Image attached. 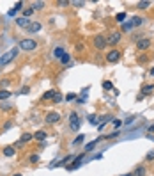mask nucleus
<instances>
[{
  "label": "nucleus",
  "mask_w": 154,
  "mask_h": 176,
  "mask_svg": "<svg viewBox=\"0 0 154 176\" xmlns=\"http://www.w3.org/2000/svg\"><path fill=\"white\" fill-rule=\"evenodd\" d=\"M122 176H133V175L131 173H126V175H122Z\"/></svg>",
  "instance_id": "nucleus-47"
},
{
  "label": "nucleus",
  "mask_w": 154,
  "mask_h": 176,
  "mask_svg": "<svg viewBox=\"0 0 154 176\" xmlns=\"http://www.w3.org/2000/svg\"><path fill=\"white\" fill-rule=\"evenodd\" d=\"M103 89H105V91H110V89H114V84H112L110 80H105V82H103Z\"/></svg>",
  "instance_id": "nucleus-22"
},
{
  "label": "nucleus",
  "mask_w": 154,
  "mask_h": 176,
  "mask_svg": "<svg viewBox=\"0 0 154 176\" xmlns=\"http://www.w3.org/2000/svg\"><path fill=\"white\" fill-rule=\"evenodd\" d=\"M0 109H2L4 112H7V110H11V109H12V105H9V103H4V105H2Z\"/></svg>",
  "instance_id": "nucleus-34"
},
{
  "label": "nucleus",
  "mask_w": 154,
  "mask_h": 176,
  "mask_svg": "<svg viewBox=\"0 0 154 176\" xmlns=\"http://www.w3.org/2000/svg\"><path fill=\"white\" fill-rule=\"evenodd\" d=\"M57 94H59V93H57L55 89H50V91H46V93L43 94V100H44V102H46V100H51V98L55 100V96H57Z\"/></svg>",
  "instance_id": "nucleus-12"
},
{
  "label": "nucleus",
  "mask_w": 154,
  "mask_h": 176,
  "mask_svg": "<svg viewBox=\"0 0 154 176\" xmlns=\"http://www.w3.org/2000/svg\"><path fill=\"white\" fill-rule=\"evenodd\" d=\"M5 157H14L16 155V150L12 148V146H7V148H4V151H2Z\"/></svg>",
  "instance_id": "nucleus-16"
},
{
  "label": "nucleus",
  "mask_w": 154,
  "mask_h": 176,
  "mask_svg": "<svg viewBox=\"0 0 154 176\" xmlns=\"http://www.w3.org/2000/svg\"><path fill=\"white\" fill-rule=\"evenodd\" d=\"M121 32H112L108 37H106V43H110V45H117L119 41H121Z\"/></svg>",
  "instance_id": "nucleus-8"
},
{
  "label": "nucleus",
  "mask_w": 154,
  "mask_h": 176,
  "mask_svg": "<svg viewBox=\"0 0 154 176\" xmlns=\"http://www.w3.org/2000/svg\"><path fill=\"white\" fill-rule=\"evenodd\" d=\"M66 100H67V102H73V100H76V94H74V93H69V94L66 96Z\"/></svg>",
  "instance_id": "nucleus-33"
},
{
  "label": "nucleus",
  "mask_w": 154,
  "mask_h": 176,
  "mask_svg": "<svg viewBox=\"0 0 154 176\" xmlns=\"http://www.w3.org/2000/svg\"><path fill=\"white\" fill-rule=\"evenodd\" d=\"M131 23H133V27H140V25L144 23V20H142L140 16H133V20H131Z\"/></svg>",
  "instance_id": "nucleus-19"
},
{
  "label": "nucleus",
  "mask_w": 154,
  "mask_h": 176,
  "mask_svg": "<svg viewBox=\"0 0 154 176\" xmlns=\"http://www.w3.org/2000/svg\"><path fill=\"white\" fill-rule=\"evenodd\" d=\"M89 121H90L92 125H98V118H96V114H90V116H89Z\"/></svg>",
  "instance_id": "nucleus-31"
},
{
  "label": "nucleus",
  "mask_w": 154,
  "mask_h": 176,
  "mask_svg": "<svg viewBox=\"0 0 154 176\" xmlns=\"http://www.w3.org/2000/svg\"><path fill=\"white\" fill-rule=\"evenodd\" d=\"M85 141V135H78L74 141H73V146H76V144H80V142H83Z\"/></svg>",
  "instance_id": "nucleus-27"
},
{
  "label": "nucleus",
  "mask_w": 154,
  "mask_h": 176,
  "mask_svg": "<svg viewBox=\"0 0 154 176\" xmlns=\"http://www.w3.org/2000/svg\"><path fill=\"white\" fill-rule=\"evenodd\" d=\"M30 93V87L27 85V87H21V91H20V94H28Z\"/></svg>",
  "instance_id": "nucleus-36"
},
{
  "label": "nucleus",
  "mask_w": 154,
  "mask_h": 176,
  "mask_svg": "<svg viewBox=\"0 0 154 176\" xmlns=\"http://www.w3.org/2000/svg\"><path fill=\"white\" fill-rule=\"evenodd\" d=\"M133 28V23L129 21V23H122V32H128V30H131Z\"/></svg>",
  "instance_id": "nucleus-26"
},
{
  "label": "nucleus",
  "mask_w": 154,
  "mask_h": 176,
  "mask_svg": "<svg viewBox=\"0 0 154 176\" xmlns=\"http://www.w3.org/2000/svg\"><path fill=\"white\" fill-rule=\"evenodd\" d=\"M37 48V41L35 39H21L20 41V50H25V52H32Z\"/></svg>",
  "instance_id": "nucleus-2"
},
{
  "label": "nucleus",
  "mask_w": 154,
  "mask_h": 176,
  "mask_svg": "<svg viewBox=\"0 0 154 176\" xmlns=\"http://www.w3.org/2000/svg\"><path fill=\"white\" fill-rule=\"evenodd\" d=\"M46 137H48V134H46L44 130H37V132L34 134V139H35V141H44Z\"/></svg>",
  "instance_id": "nucleus-15"
},
{
  "label": "nucleus",
  "mask_w": 154,
  "mask_h": 176,
  "mask_svg": "<svg viewBox=\"0 0 154 176\" xmlns=\"http://www.w3.org/2000/svg\"><path fill=\"white\" fill-rule=\"evenodd\" d=\"M83 158H85V153H80L78 157H74V160H73V164H71V166H69L67 169H71V171H73V169H78V167L82 166V162H83Z\"/></svg>",
  "instance_id": "nucleus-7"
},
{
  "label": "nucleus",
  "mask_w": 154,
  "mask_h": 176,
  "mask_svg": "<svg viewBox=\"0 0 154 176\" xmlns=\"http://www.w3.org/2000/svg\"><path fill=\"white\" fill-rule=\"evenodd\" d=\"M149 5H151V2H147V0L145 2H138V7L140 9H149Z\"/></svg>",
  "instance_id": "nucleus-29"
},
{
  "label": "nucleus",
  "mask_w": 154,
  "mask_h": 176,
  "mask_svg": "<svg viewBox=\"0 0 154 176\" xmlns=\"http://www.w3.org/2000/svg\"><path fill=\"white\" fill-rule=\"evenodd\" d=\"M44 5H46L44 2H34V4H32V9H34V11H41Z\"/></svg>",
  "instance_id": "nucleus-21"
},
{
  "label": "nucleus",
  "mask_w": 154,
  "mask_h": 176,
  "mask_svg": "<svg viewBox=\"0 0 154 176\" xmlns=\"http://www.w3.org/2000/svg\"><path fill=\"white\" fill-rule=\"evenodd\" d=\"M0 23H2V20H0Z\"/></svg>",
  "instance_id": "nucleus-49"
},
{
  "label": "nucleus",
  "mask_w": 154,
  "mask_h": 176,
  "mask_svg": "<svg viewBox=\"0 0 154 176\" xmlns=\"http://www.w3.org/2000/svg\"><path fill=\"white\" fill-rule=\"evenodd\" d=\"M149 73H151V75L154 77V68H151V71H149Z\"/></svg>",
  "instance_id": "nucleus-46"
},
{
  "label": "nucleus",
  "mask_w": 154,
  "mask_h": 176,
  "mask_svg": "<svg viewBox=\"0 0 154 176\" xmlns=\"http://www.w3.org/2000/svg\"><path fill=\"white\" fill-rule=\"evenodd\" d=\"M16 25H18V27H25V28H27V27L30 25V21H28V18L21 16V18H18V20H16Z\"/></svg>",
  "instance_id": "nucleus-14"
},
{
  "label": "nucleus",
  "mask_w": 154,
  "mask_h": 176,
  "mask_svg": "<svg viewBox=\"0 0 154 176\" xmlns=\"http://www.w3.org/2000/svg\"><path fill=\"white\" fill-rule=\"evenodd\" d=\"M32 139H34V134L25 132V134H21V137H20V144H23V142H30Z\"/></svg>",
  "instance_id": "nucleus-13"
},
{
  "label": "nucleus",
  "mask_w": 154,
  "mask_h": 176,
  "mask_svg": "<svg viewBox=\"0 0 154 176\" xmlns=\"http://www.w3.org/2000/svg\"><path fill=\"white\" fill-rule=\"evenodd\" d=\"M9 98H11V91L2 89V91H0V100H9Z\"/></svg>",
  "instance_id": "nucleus-20"
},
{
  "label": "nucleus",
  "mask_w": 154,
  "mask_h": 176,
  "mask_svg": "<svg viewBox=\"0 0 154 176\" xmlns=\"http://www.w3.org/2000/svg\"><path fill=\"white\" fill-rule=\"evenodd\" d=\"M147 61V57L145 55H142V57H138V62H145Z\"/></svg>",
  "instance_id": "nucleus-44"
},
{
  "label": "nucleus",
  "mask_w": 154,
  "mask_h": 176,
  "mask_svg": "<svg viewBox=\"0 0 154 176\" xmlns=\"http://www.w3.org/2000/svg\"><path fill=\"white\" fill-rule=\"evenodd\" d=\"M119 59H121V52H119V50H110V52L106 53V62H110V64H112V62H117Z\"/></svg>",
  "instance_id": "nucleus-6"
},
{
  "label": "nucleus",
  "mask_w": 154,
  "mask_h": 176,
  "mask_svg": "<svg viewBox=\"0 0 154 176\" xmlns=\"http://www.w3.org/2000/svg\"><path fill=\"white\" fill-rule=\"evenodd\" d=\"M64 55H66V50H64L62 46H57V48L53 50V57H55V59H62Z\"/></svg>",
  "instance_id": "nucleus-11"
},
{
  "label": "nucleus",
  "mask_w": 154,
  "mask_h": 176,
  "mask_svg": "<svg viewBox=\"0 0 154 176\" xmlns=\"http://www.w3.org/2000/svg\"><path fill=\"white\" fill-rule=\"evenodd\" d=\"M151 46V39H147V37H142L138 43H137V48L138 50H147Z\"/></svg>",
  "instance_id": "nucleus-10"
},
{
  "label": "nucleus",
  "mask_w": 154,
  "mask_h": 176,
  "mask_svg": "<svg viewBox=\"0 0 154 176\" xmlns=\"http://www.w3.org/2000/svg\"><path fill=\"white\" fill-rule=\"evenodd\" d=\"M110 119H112V116H105V118H103V121H101V123H99V126H98V128H99V130H101V128H103V126H105V125H106V123H108V121H110Z\"/></svg>",
  "instance_id": "nucleus-24"
},
{
  "label": "nucleus",
  "mask_w": 154,
  "mask_h": 176,
  "mask_svg": "<svg viewBox=\"0 0 154 176\" xmlns=\"http://www.w3.org/2000/svg\"><path fill=\"white\" fill-rule=\"evenodd\" d=\"M41 30V21H30V25L27 27V32L34 34V32H39Z\"/></svg>",
  "instance_id": "nucleus-9"
},
{
  "label": "nucleus",
  "mask_w": 154,
  "mask_h": 176,
  "mask_svg": "<svg viewBox=\"0 0 154 176\" xmlns=\"http://www.w3.org/2000/svg\"><path fill=\"white\" fill-rule=\"evenodd\" d=\"M94 46H96L98 50H105V46H106V37L101 36V34L94 36Z\"/></svg>",
  "instance_id": "nucleus-4"
},
{
  "label": "nucleus",
  "mask_w": 154,
  "mask_h": 176,
  "mask_svg": "<svg viewBox=\"0 0 154 176\" xmlns=\"http://www.w3.org/2000/svg\"><path fill=\"white\" fill-rule=\"evenodd\" d=\"M149 132H154V125H151V126H149Z\"/></svg>",
  "instance_id": "nucleus-45"
},
{
  "label": "nucleus",
  "mask_w": 154,
  "mask_h": 176,
  "mask_svg": "<svg viewBox=\"0 0 154 176\" xmlns=\"http://www.w3.org/2000/svg\"><path fill=\"white\" fill-rule=\"evenodd\" d=\"M153 91H154V84H147V85H144V87H142V93H144V96L151 94Z\"/></svg>",
  "instance_id": "nucleus-17"
},
{
  "label": "nucleus",
  "mask_w": 154,
  "mask_h": 176,
  "mask_svg": "<svg viewBox=\"0 0 154 176\" xmlns=\"http://www.w3.org/2000/svg\"><path fill=\"white\" fill-rule=\"evenodd\" d=\"M145 175V167H138L135 173H133V176H144Z\"/></svg>",
  "instance_id": "nucleus-28"
},
{
  "label": "nucleus",
  "mask_w": 154,
  "mask_h": 176,
  "mask_svg": "<svg viewBox=\"0 0 154 176\" xmlns=\"http://www.w3.org/2000/svg\"><path fill=\"white\" fill-rule=\"evenodd\" d=\"M147 160H154V151H149V153H147Z\"/></svg>",
  "instance_id": "nucleus-38"
},
{
  "label": "nucleus",
  "mask_w": 154,
  "mask_h": 176,
  "mask_svg": "<svg viewBox=\"0 0 154 176\" xmlns=\"http://www.w3.org/2000/svg\"><path fill=\"white\" fill-rule=\"evenodd\" d=\"M28 160H30L32 164H37V162H39V155H30V158H28Z\"/></svg>",
  "instance_id": "nucleus-32"
},
{
  "label": "nucleus",
  "mask_w": 154,
  "mask_h": 176,
  "mask_svg": "<svg viewBox=\"0 0 154 176\" xmlns=\"http://www.w3.org/2000/svg\"><path fill=\"white\" fill-rule=\"evenodd\" d=\"M69 128L73 130V132H78L80 130V125H82V121H80V118H78V114L76 112H71L69 114Z\"/></svg>",
  "instance_id": "nucleus-3"
},
{
  "label": "nucleus",
  "mask_w": 154,
  "mask_h": 176,
  "mask_svg": "<svg viewBox=\"0 0 154 176\" xmlns=\"http://www.w3.org/2000/svg\"><path fill=\"white\" fill-rule=\"evenodd\" d=\"M59 121H60V114L59 112H48L46 118H44V123H48V125H55Z\"/></svg>",
  "instance_id": "nucleus-5"
},
{
  "label": "nucleus",
  "mask_w": 154,
  "mask_h": 176,
  "mask_svg": "<svg viewBox=\"0 0 154 176\" xmlns=\"http://www.w3.org/2000/svg\"><path fill=\"white\" fill-rule=\"evenodd\" d=\"M32 12H34V9H32V7L23 9V16H25V18H30V16H32Z\"/></svg>",
  "instance_id": "nucleus-25"
},
{
  "label": "nucleus",
  "mask_w": 154,
  "mask_h": 176,
  "mask_svg": "<svg viewBox=\"0 0 154 176\" xmlns=\"http://www.w3.org/2000/svg\"><path fill=\"white\" fill-rule=\"evenodd\" d=\"M16 12H18V9H14V7H12V9H11V11H9V16H14V14H16Z\"/></svg>",
  "instance_id": "nucleus-40"
},
{
  "label": "nucleus",
  "mask_w": 154,
  "mask_h": 176,
  "mask_svg": "<svg viewBox=\"0 0 154 176\" xmlns=\"http://www.w3.org/2000/svg\"><path fill=\"white\" fill-rule=\"evenodd\" d=\"M69 2H66V0H60V2H57V5H67Z\"/></svg>",
  "instance_id": "nucleus-41"
},
{
  "label": "nucleus",
  "mask_w": 154,
  "mask_h": 176,
  "mask_svg": "<svg viewBox=\"0 0 154 176\" xmlns=\"http://www.w3.org/2000/svg\"><path fill=\"white\" fill-rule=\"evenodd\" d=\"M99 141H101V139H96V141H92V142H89V144L85 146V151H92V150H94V148L98 146V142H99Z\"/></svg>",
  "instance_id": "nucleus-18"
},
{
  "label": "nucleus",
  "mask_w": 154,
  "mask_h": 176,
  "mask_svg": "<svg viewBox=\"0 0 154 176\" xmlns=\"http://www.w3.org/2000/svg\"><path fill=\"white\" fill-rule=\"evenodd\" d=\"M60 61H62V64H64V66H69V62H71V57H69V53H66V55H64Z\"/></svg>",
  "instance_id": "nucleus-23"
},
{
  "label": "nucleus",
  "mask_w": 154,
  "mask_h": 176,
  "mask_svg": "<svg viewBox=\"0 0 154 176\" xmlns=\"http://www.w3.org/2000/svg\"><path fill=\"white\" fill-rule=\"evenodd\" d=\"M115 20H117V21H121V23H122V21H124V20H126V12H119V14H117V16H115Z\"/></svg>",
  "instance_id": "nucleus-30"
},
{
  "label": "nucleus",
  "mask_w": 154,
  "mask_h": 176,
  "mask_svg": "<svg viewBox=\"0 0 154 176\" xmlns=\"http://www.w3.org/2000/svg\"><path fill=\"white\" fill-rule=\"evenodd\" d=\"M21 5H23V2H16V4H14V9H18V11H20V9H21Z\"/></svg>",
  "instance_id": "nucleus-39"
},
{
  "label": "nucleus",
  "mask_w": 154,
  "mask_h": 176,
  "mask_svg": "<svg viewBox=\"0 0 154 176\" xmlns=\"http://www.w3.org/2000/svg\"><path fill=\"white\" fill-rule=\"evenodd\" d=\"M114 125H115V128H119V126L122 125V121H121V119H114Z\"/></svg>",
  "instance_id": "nucleus-37"
},
{
  "label": "nucleus",
  "mask_w": 154,
  "mask_h": 176,
  "mask_svg": "<svg viewBox=\"0 0 154 176\" xmlns=\"http://www.w3.org/2000/svg\"><path fill=\"white\" fill-rule=\"evenodd\" d=\"M76 50H78V52H82V50H83V45H82V43H78V45H76Z\"/></svg>",
  "instance_id": "nucleus-43"
},
{
  "label": "nucleus",
  "mask_w": 154,
  "mask_h": 176,
  "mask_svg": "<svg viewBox=\"0 0 154 176\" xmlns=\"http://www.w3.org/2000/svg\"><path fill=\"white\" fill-rule=\"evenodd\" d=\"M115 137H119V132L115 130V132H112V134H108L106 135V139H115Z\"/></svg>",
  "instance_id": "nucleus-35"
},
{
  "label": "nucleus",
  "mask_w": 154,
  "mask_h": 176,
  "mask_svg": "<svg viewBox=\"0 0 154 176\" xmlns=\"http://www.w3.org/2000/svg\"><path fill=\"white\" fill-rule=\"evenodd\" d=\"M71 4L76 5V7H82V5H83V2H71Z\"/></svg>",
  "instance_id": "nucleus-42"
},
{
  "label": "nucleus",
  "mask_w": 154,
  "mask_h": 176,
  "mask_svg": "<svg viewBox=\"0 0 154 176\" xmlns=\"http://www.w3.org/2000/svg\"><path fill=\"white\" fill-rule=\"evenodd\" d=\"M12 176H21V175H12Z\"/></svg>",
  "instance_id": "nucleus-48"
},
{
  "label": "nucleus",
  "mask_w": 154,
  "mask_h": 176,
  "mask_svg": "<svg viewBox=\"0 0 154 176\" xmlns=\"http://www.w3.org/2000/svg\"><path fill=\"white\" fill-rule=\"evenodd\" d=\"M18 52H20V48H12V50L5 52L4 55H0V68L7 66L11 61H14V59H16V55H18Z\"/></svg>",
  "instance_id": "nucleus-1"
}]
</instances>
